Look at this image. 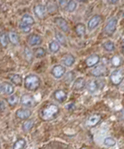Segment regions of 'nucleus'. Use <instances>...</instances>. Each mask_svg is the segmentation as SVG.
I'll use <instances>...</instances> for the list:
<instances>
[{
	"mask_svg": "<svg viewBox=\"0 0 124 149\" xmlns=\"http://www.w3.org/2000/svg\"><path fill=\"white\" fill-rule=\"evenodd\" d=\"M59 113V108L56 104H49L41 111V118L45 120H50L56 117Z\"/></svg>",
	"mask_w": 124,
	"mask_h": 149,
	"instance_id": "nucleus-1",
	"label": "nucleus"
},
{
	"mask_svg": "<svg viewBox=\"0 0 124 149\" xmlns=\"http://www.w3.org/2000/svg\"><path fill=\"white\" fill-rule=\"evenodd\" d=\"M24 86L28 90L36 91L40 86V79L35 74H29L24 79Z\"/></svg>",
	"mask_w": 124,
	"mask_h": 149,
	"instance_id": "nucleus-2",
	"label": "nucleus"
},
{
	"mask_svg": "<svg viewBox=\"0 0 124 149\" xmlns=\"http://www.w3.org/2000/svg\"><path fill=\"white\" fill-rule=\"evenodd\" d=\"M117 23H118L117 19H115V18L110 19L105 25V28H104L105 33L108 35H112L113 33H114L116 31V28H117Z\"/></svg>",
	"mask_w": 124,
	"mask_h": 149,
	"instance_id": "nucleus-3",
	"label": "nucleus"
},
{
	"mask_svg": "<svg viewBox=\"0 0 124 149\" xmlns=\"http://www.w3.org/2000/svg\"><path fill=\"white\" fill-rule=\"evenodd\" d=\"M110 79H111L112 83L114 85H119L121 83V81L123 79V72L121 70H116L113 72L110 75Z\"/></svg>",
	"mask_w": 124,
	"mask_h": 149,
	"instance_id": "nucleus-4",
	"label": "nucleus"
},
{
	"mask_svg": "<svg viewBox=\"0 0 124 149\" xmlns=\"http://www.w3.org/2000/svg\"><path fill=\"white\" fill-rule=\"evenodd\" d=\"M35 104L34 97L31 95L24 94L21 97V104L24 107H32Z\"/></svg>",
	"mask_w": 124,
	"mask_h": 149,
	"instance_id": "nucleus-5",
	"label": "nucleus"
},
{
	"mask_svg": "<svg viewBox=\"0 0 124 149\" xmlns=\"http://www.w3.org/2000/svg\"><path fill=\"white\" fill-rule=\"evenodd\" d=\"M65 73V67L61 65V64H57L54 65L52 69V75L54 76V78L56 79H61Z\"/></svg>",
	"mask_w": 124,
	"mask_h": 149,
	"instance_id": "nucleus-6",
	"label": "nucleus"
},
{
	"mask_svg": "<svg viewBox=\"0 0 124 149\" xmlns=\"http://www.w3.org/2000/svg\"><path fill=\"white\" fill-rule=\"evenodd\" d=\"M54 23H56L58 28L60 30H62L63 32H69L70 31V28H69V25L67 23V22L62 18V17H56V19H54Z\"/></svg>",
	"mask_w": 124,
	"mask_h": 149,
	"instance_id": "nucleus-7",
	"label": "nucleus"
},
{
	"mask_svg": "<svg viewBox=\"0 0 124 149\" xmlns=\"http://www.w3.org/2000/svg\"><path fill=\"white\" fill-rule=\"evenodd\" d=\"M101 19H102V17L98 15H94L88 22V29L89 31H93L94 29H95L101 22Z\"/></svg>",
	"mask_w": 124,
	"mask_h": 149,
	"instance_id": "nucleus-8",
	"label": "nucleus"
},
{
	"mask_svg": "<svg viewBox=\"0 0 124 149\" xmlns=\"http://www.w3.org/2000/svg\"><path fill=\"white\" fill-rule=\"evenodd\" d=\"M41 43H42V38H41L40 36L36 35V34H32L28 38V44L31 47H36V46H39Z\"/></svg>",
	"mask_w": 124,
	"mask_h": 149,
	"instance_id": "nucleus-9",
	"label": "nucleus"
},
{
	"mask_svg": "<svg viewBox=\"0 0 124 149\" xmlns=\"http://www.w3.org/2000/svg\"><path fill=\"white\" fill-rule=\"evenodd\" d=\"M100 81L98 79H93L91 80L90 82L88 85V90L89 93L94 94L95 92H98L100 89Z\"/></svg>",
	"mask_w": 124,
	"mask_h": 149,
	"instance_id": "nucleus-10",
	"label": "nucleus"
},
{
	"mask_svg": "<svg viewBox=\"0 0 124 149\" xmlns=\"http://www.w3.org/2000/svg\"><path fill=\"white\" fill-rule=\"evenodd\" d=\"M46 9L50 15H54V13H57L58 6H57L54 0H48V1L47 2V5H46Z\"/></svg>",
	"mask_w": 124,
	"mask_h": 149,
	"instance_id": "nucleus-11",
	"label": "nucleus"
},
{
	"mask_svg": "<svg viewBox=\"0 0 124 149\" xmlns=\"http://www.w3.org/2000/svg\"><path fill=\"white\" fill-rule=\"evenodd\" d=\"M15 115L20 120H26L30 118V116L31 115V112L28 109H25V108H22V109L17 110Z\"/></svg>",
	"mask_w": 124,
	"mask_h": 149,
	"instance_id": "nucleus-12",
	"label": "nucleus"
},
{
	"mask_svg": "<svg viewBox=\"0 0 124 149\" xmlns=\"http://www.w3.org/2000/svg\"><path fill=\"white\" fill-rule=\"evenodd\" d=\"M34 13L35 15L39 18V19H42L45 16V13H46V7L42 5H37L34 6Z\"/></svg>",
	"mask_w": 124,
	"mask_h": 149,
	"instance_id": "nucleus-13",
	"label": "nucleus"
},
{
	"mask_svg": "<svg viewBox=\"0 0 124 149\" xmlns=\"http://www.w3.org/2000/svg\"><path fill=\"white\" fill-rule=\"evenodd\" d=\"M100 61V57L98 55H91L90 56H88L86 60V64L88 67H93L95 65H96Z\"/></svg>",
	"mask_w": 124,
	"mask_h": 149,
	"instance_id": "nucleus-14",
	"label": "nucleus"
},
{
	"mask_svg": "<svg viewBox=\"0 0 124 149\" xmlns=\"http://www.w3.org/2000/svg\"><path fill=\"white\" fill-rule=\"evenodd\" d=\"M54 98H56V101H58L59 103H63L67 98V94L62 89H57V90L54 91Z\"/></svg>",
	"mask_w": 124,
	"mask_h": 149,
	"instance_id": "nucleus-15",
	"label": "nucleus"
},
{
	"mask_svg": "<svg viewBox=\"0 0 124 149\" xmlns=\"http://www.w3.org/2000/svg\"><path fill=\"white\" fill-rule=\"evenodd\" d=\"M86 85V80L84 78H79L77 79L74 83H73V89L77 90V91H79L81 89H83L84 87Z\"/></svg>",
	"mask_w": 124,
	"mask_h": 149,
	"instance_id": "nucleus-16",
	"label": "nucleus"
},
{
	"mask_svg": "<svg viewBox=\"0 0 124 149\" xmlns=\"http://www.w3.org/2000/svg\"><path fill=\"white\" fill-rule=\"evenodd\" d=\"M62 63L66 67H71L75 63V58L72 55H66L62 58Z\"/></svg>",
	"mask_w": 124,
	"mask_h": 149,
	"instance_id": "nucleus-17",
	"label": "nucleus"
},
{
	"mask_svg": "<svg viewBox=\"0 0 124 149\" xmlns=\"http://www.w3.org/2000/svg\"><path fill=\"white\" fill-rule=\"evenodd\" d=\"M106 69L104 65H98L95 66V68L93 69V71L91 72V74L95 77H99V76H102L104 72H105Z\"/></svg>",
	"mask_w": 124,
	"mask_h": 149,
	"instance_id": "nucleus-18",
	"label": "nucleus"
},
{
	"mask_svg": "<svg viewBox=\"0 0 124 149\" xmlns=\"http://www.w3.org/2000/svg\"><path fill=\"white\" fill-rule=\"evenodd\" d=\"M101 120V115L99 114H93L90 116L88 120H87V124L88 126H95V124H98Z\"/></svg>",
	"mask_w": 124,
	"mask_h": 149,
	"instance_id": "nucleus-19",
	"label": "nucleus"
},
{
	"mask_svg": "<svg viewBox=\"0 0 124 149\" xmlns=\"http://www.w3.org/2000/svg\"><path fill=\"white\" fill-rule=\"evenodd\" d=\"M75 32L79 37H83L86 32V26L83 23H78L75 27Z\"/></svg>",
	"mask_w": 124,
	"mask_h": 149,
	"instance_id": "nucleus-20",
	"label": "nucleus"
},
{
	"mask_svg": "<svg viewBox=\"0 0 124 149\" xmlns=\"http://www.w3.org/2000/svg\"><path fill=\"white\" fill-rule=\"evenodd\" d=\"M3 92L4 94L6 95H12L13 92H15V88H13V86L10 83H7V82H5L3 84Z\"/></svg>",
	"mask_w": 124,
	"mask_h": 149,
	"instance_id": "nucleus-21",
	"label": "nucleus"
},
{
	"mask_svg": "<svg viewBox=\"0 0 124 149\" xmlns=\"http://www.w3.org/2000/svg\"><path fill=\"white\" fill-rule=\"evenodd\" d=\"M9 40L10 42L13 45H18L19 44V41H20V38H19V36L16 32L15 31H11L9 33Z\"/></svg>",
	"mask_w": 124,
	"mask_h": 149,
	"instance_id": "nucleus-22",
	"label": "nucleus"
},
{
	"mask_svg": "<svg viewBox=\"0 0 124 149\" xmlns=\"http://www.w3.org/2000/svg\"><path fill=\"white\" fill-rule=\"evenodd\" d=\"M9 78H10V80L12 81L13 84L18 85V86H20L22 84V77L19 74H12Z\"/></svg>",
	"mask_w": 124,
	"mask_h": 149,
	"instance_id": "nucleus-23",
	"label": "nucleus"
},
{
	"mask_svg": "<svg viewBox=\"0 0 124 149\" xmlns=\"http://www.w3.org/2000/svg\"><path fill=\"white\" fill-rule=\"evenodd\" d=\"M8 37L6 32H0V44L3 47H6L8 46Z\"/></svg>",
	"mask_w": 124,
	"mask_h": 149,
	"instance_id": "nucleus-24",
	"label": "nucleus"
},
{
	"mask_svg": "<svg viewBox=\"0 0 124 149\" xmlns=\"http://www.w3.org/2000/svg\"><path fill=\"white\" fill-rule=\"evenodd\" d=\"M103 47L107 52H113L115 50V45L113 41H106L103 44Z\"/></svg>",
	"mask_w": 124,
	"mask_h": 149,
	"instance_id": "nucleus-25",
	"label": "nucleus"
},
{
	"mask_svg": "<svg viewBox=\"0 0 124 149\" xmlns=\"http://www.w3.org/2000/svg\"><path fill=\"white\" fill-rule=\"evenodd\" d=\"M21 22H24L26 24H29L31 26H32L35 23V21H34L33 17L31 15H23Z\"/></svg>",
	"mask_w": 124,
	"mask_h": 149,
	"instance_id": "nucleus-26",
	"label": "nucleus"
},
{
	"mask_svg": "<svg viewBox=\"0 0 124 149\" xmlns=\"http://www.w3.org/2000/svg\"><path fill=\"white\" fill-rule=\"evenodd\" d=\"M27 146V142L24 139H20L15 143L13 144V148L15 149H20V148H25Z\"/></svg>",
	"mask_w": 124,
	"mask_h": 149,
	"instance_id": "nucleus-27",
	"label": "nucleus"
},
{
	"mask_svg": "<svg viewBox=\"0 0 124 149\" xmlns=\"http://www.w3.org/2000/svg\"><path fill=\"white\" fill-rule=\"evenodd\" d=\"M46 55H47V51L43 47H38L34 52V56L37 58H42V57L46 56Z\"/></svg>",
	"mask_w": 124,
	"mask_h": 149,
	"instance_id": "nucleus-28",
	"label": "nucleus"
},
{
	"mask_svg": "<svg viewBox=\"0 0 124 149\" xmlns=\"http://www.w3.org/2000/svg\"><path fill=\"white\" fill-rule=\"evenodd\" d=\"M56 39L58 40V42H59L61 45H63V46H66V45H67L66 38H65V36H64L63 33L56 32Z\"/></svg>",
	"mask_w": 124,
	"mask_h": 149,
	"instance_id": "nucleus-29",
	"label": "nucleus"
},
{
	"mask_svg": "<svg viewBox=\"0 0 124 149\" xmlns=\"http://www.w3.org/2000/svg\"><path fill=\"white\" fill-rule=\"evenodd\" d=\"M33 125H34V121L33 120H26L25 123L22 124V130L24 131H26V132H28L32 129Z\"/></svg>",
	"mask_w": 124,
	"mask_h": 149,
	"instance_id": "nucleus-30",
	"label": "nucleus"
},
{
	"mask_svg": "<svg viewBox=\"0 0 124 149\" xmlns=\"http://www.w3.org/2000/svg\"><path fill=\"white\" fill-rule=\"evenodd\" d=\"M19 28H20V30H21L22 32H24V33H29V32L31 31V25L26 24V23L22 22H20Z\"/></svg>",
	"mask_w": 124,
	"mask_h": 149,
	"instance_id": "nucleus-31",
	"label": "nucleus"
},
{
	"mask_svg": "<svg viewBox=\"0 0 124 149\" xmlns=\"http://www.w3.org/2000/svg\"><path fill=\"white\" fill-rule=\"evenodd\" d=\"M104 145L106 146H114L116 145V140L114 138L111 137H107L104 139Z\"/></svg>",
	"mask_w": 124,
	"mask_h": 149,
	"instance_id": "nucleus-32",
	"label": "nucleus"
},
{
	"mask_svg": "<svg viewBox=\"0 0 124 149\" xmlns=\"http://www.w3.org/2000/svg\"><path fill=\"white\" fill-rule=\"evenodd\" d=\"M18 100H19V98H18V96L17 95H10V97L7 98V102H8V104H10V105H12V106H13V105H15L17 103H18Z\"/></svg>",
	"mask_w": 124,
	"mask_h": 149,
	"instance_id": "nucleus-33",
	"label": "nucleus"
},
{
	"mask_svg": "<svg viewBox=\"0 0 124 149\" xmlns=\"http://www.w3.org/2000/svg\"><path fill=\"white\" fill-rule=\"evenodd\" d=\"M60 49V46L56 41H52L49 44V50L52 53H57Z\"/></svg>",
	"mask_w": 124,
	"mask_h": 149,
	"instance_id": "nucleus-34",
	"label": "nucleus"
},
{
	"mask_svg": "<svg viewBox=\"0 0 124 149\" xmlns=\"http://www.w3.org/2000/svg\"><path fill=\"white\" fill-rule=\"evenodd\" d=\"M77 8V3L74 1V0H70V1L68 2V5L66 6V9L68 12H74V10Z\"/></svg>",
	"mask_w": 124,
	"mask_h": 149,
	"instance_id": "nucleus-35",
	"label": "nucleus"
},
{
	"mask_svg": "<svg viewBox=\"0 0 124 149\" xmlns=\"http://www.w3.org/2000/svg\"><path fill=\"white\" fill-rule=\"evenodd\" d=\"M111 62H112L113 65H114V66H115V67H119V66L121 64V57H120L119 56H114V57L112 58Z\"/></svg>",
	"mask_w": 124,
	"mask_h": 149,
	"instance_id": "nucleus-36",
	"label": "nucleus"
},
{
	"mask_svg": "<svg viewBox=\"0 0 124 149\" xmlns=\"http://www.w3.org/2000/svg\"><path fill=\"white\" fill-rule=\"evenodd\" d=\"M24 56H25V58L28 60L29 62L32 61V54L30 51V49H28V48L25 49V51H24Z\"/></svg>",
	"mask_w": 124,
	"mask_h": 149,
	"instance_id": "nucleus-37",
	"label": "nucleus"
},
{
	"mask_svg": "<svg viewBox=\"0 0 124 149\" xmlns=\"http://www.w3.org/2000/svg\"><path fill=\"white\" fill-rule=\"evenodd\" d=\"M6 104H5V102H3V101H0V113H3V112H5V111H6Z\"/></svg>",
	"mask_w": 124,
	"mask_h": 149,
	"instance_id": "nucleus-38",
	"label": "nucleus"
},
{
	"mask_svg": "<svg viewBox=\"0 0 124 149\" xmlns=\"http://www.w3.org/2000/svg\"><path fill=\"white\" fill-rule=\"evenodd\" d=\"M68 2H69V1H67V0H59V6H60L62 8H64L65 6H67Z\"/></svg>",
	"mask_w": 124,
	"mask_h": 149,
	"instance_id": "nucleus-39",
	"label": "nucleus"
},
{
	"mask_svg": "<svg viewBox=\"0 0 124 149\" xmlns=\"http://www.w3.org/2000/svg\"><path fill=\"white\" fill-rule=\"evenodd\" d=\"M107 1H108L109 4H111V5H115V4L118 3L119 0H107Z\"/></svg>",
	"mask_w": 124,
	"mask_h": 149,
	"instance_id": "nucleus-40",
	"label": "nucleus"
},
{
	"mask_svg": "<svg viewBox=\"0 0 124 149\" xmlns=\"http://www.w3.org/2000/svg\"><path fill=\"white\" fill-rule=\"evenodd\" d=\"M3 92V84L0 83V93Z\"/></svg>",
	"mask_w": 124,
	"mask_h": 149,
	"instance_id": "nucleus-41",
	"label": "nucleus"
},
{
	"mask_svg": "<svg viewBox=\"0 0 124 149\" xmlns=\"http://www.w3.org/2000/svg\"><path fill=\"white\" fill-rule=\"evenodd\" d=\"M122 52H123V54H124V41H123V43H122Z\"/></svg>",
	"mask_w": 124,
	"mask_h": 149,
	"instance_id": "nucleus-42",
	"label": "nucleus"
},
{
	"mask_svg": "<svg viewBox=\"0 0 124 149\" xmlns=\"http://www.w3.org/2000/svg\"><path fill=\"white\" fill-rule=\"evenodd\" d=\"M121 116H122V118L124 119V110H122V112H121Z\"/></svg>",
	"mask_w": 124,
	"mask_h": 149,
	"instance_id": "nucleus-43",
	"label": "nucleus"
},
{
	"mask_svg": "<svg viewBox=\"0 0 124 149\" xmlns=\"http://www.w3.org/2000/svg\"><path fill=\"white\" fill-rule=\"evenodd\" d=\"M78 2H85V1H87V0H77Z\"/></svg>",
	"mask_w": 124,
	"mask_h": 149,
	"instance_id": "nucleus-44",
	"label": "nucleus"
},
{
	"mask_svg": "<svg viewBox=\"0 0 124 149\" xmlns=\"http://www.w3.org/2000/svg\"><path fill=\"white\" fill-rule=\"evenodd\" d=\"M123 19H124V15H123Z\"/></svg>",
	"mask_w": 124,
	"mask_h": 149,
	"instance_id": "nucleus-45",
	"label": "nucleus"
},
{
	"mask_svg": "<svg viewBox=\"0 0 124 149\" xmlns=\"http://www.w3.org/2000/svg\"><path fill=\"white\" fill-rule=\"evenodd\" d=\"M0 146H1V144H0Z\"/></svg>",
	"mask_w": 124,
	"mask_h": 149,
	"instance_id": "nucleus-46",
	"label": "nucleus"
}]
</instances>
